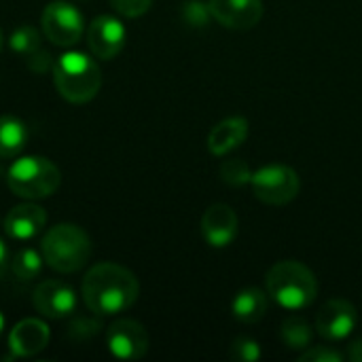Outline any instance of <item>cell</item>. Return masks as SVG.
Returning <instances> with one entry per match:
<instances>
[{
  "label": "cell",
  "mask_w": 362,
  "mask_h": 362,
  "mask_svg": "<svg viewBox=\"0 0 362 362\" xmlns=\"http://www.w3.org/2000/svg\"><path fill=\"white\" fill-rule=\"evenodd\" d=\"M83 301L98 316H115L129 310L140 295L138 278L123 265L98 263L83 278Z\"/></svg>",
  "instance_id": "obj_1"
},
{
  "label": "cell",
  "mask_w": 362,
  "mask_h": 362,
  "mask_svg": "<svg viewBox=\"0 0 362 362\" xmlns=\"http://www.w3.org/2000/svg\"><path fill=\"white\" fill-rule=\"evenodd\" d=\"M267 295L288 312H301L316 301L318 282L310 267L299 261L276 263L265 278Z\"/></svg>",
  "instance_id": "obj_2"
},
{
  "label": "cell",
  "mask_w": 362,
  "mask_h": 362,
  "mask_svg": "<svg viewBox=\"0 0 362 362\" xmlns=\"http://www.w3.org/2000/svg\"><path fill=\"white\" fill-rule=\"evenodd\" d=\"M53 83L66 102L85 104L98 95L102 87V70L91 55L68 51L53 64Z\"/></svg>",
  "instance_id": "obj_3"
},
{
  "label": "cell",
  "mask_w": 362,
  "mask_h": 362,
  "mask_svg": "<svg viewBox=\"0 0 362 362\" xmlns=\"http://www.w3.org/2000/svg\"><path fill=\"white\" fill-rule=\"evenodd\" d=\"M40 252L51 269L59 274H74L87 265L91 257V240L81 227L62 223L45 233Z\"/></svg>",
  "instance_id": "obj_4"
},
{
  "label": "cell",
  "mask_w": 362,
  "mask_h": 362,
  "mask_svg": "<svg viewBox=\"0 0 362 362\" xmlns=\"http://www.w3.org/2000/svg\"><path fill=\"white\" fill-rule=\"evenodd\" d=\"M62 174L57 165L40 155L19 157L6 172L8 189L23 199H45L57 191Z\"/></svg>",
  "instance_id": "obj_5"
},
{
  "label": "cell",
  "mask_w": 362,
  "mask_h": 362,
  "mask_svg": "<svg viewBox=\"0 0 362 362\" xmlns=\"http://www.w3.org/2000/svg\"><path fill=\"white\" fill-rule=\"evenodd\" d=\"M250 187L259 202L267 206H286L299 195L301 180L293 168L274 163L252 172Z\"/></svg>",
  "instance_id": "obj_6"
},
{
  "label": "cell",
  "mask_w": 362,
  "mask_h": 362,
  "mask_svg": "<svg viewBox=\"0 0 362 362\" xmlns=\"http://www.w3.org/2000/svg\"><path fill=\"white\" fill-rule=\"evenodd\" d=\"M40 25L47 40H51L57 47H72L83 36L85 19L74 4L55 0L45 6L40 15Z\"/></svg>",
  "instance_id": "obj_7"
},
{
  "label": "cell",
  "mask_w": 362,
  "mask_h": 362,
  "mask_svg": "<svg viewBox=\"0 0 362 362\" xmlns=\"http://www.w3.org/2000/svg\"><path fill=\"white\" fill-rule=\"evenodd\" d=\"M106 346L115 358L121 361H140L146 356L151 339L146 329L136 320H117L106 331Z\"/></svg>",
  "instance_id": "obj_8"
},
{
  "label": "cell",
  "mask_w": 362,
  "mask_h": 362,
  "mask_svg": "<svg viewBox=\"0 0 362 362\" xmlns=\"http://www.w3.org/2000/svg\"><path fill=\"white\" fill-rule=\"evenodd\" d=\"M358 327V312L346 299H331L316 316V331L322 339L337 344L348 339Z\"/></svg>",
  "instance_id": "obj_9"
},
{
  "label": "cell",
  "mask_w": 362,
  "mask_h": 362,
  "mask_svg": "<svg viewBox=\"0 0 362 362\" xmlns=\"http://www.w3.org/2000/svg\"><path fill=\"white\" fill-rule=\"evenodd\" d=\"M125 40H127L125 25L112 15H100L87 28V45L91 53L100 59L117 57L123 51Z\"/></svg>",
  "instance_id": "obj_10"
},
{
  "label": "cell",
  "mask_w": 362,
  "mask_h": 362,
  "mask_svg": "<svg viewBox=\"0 0 362 362\" xmlns=\"http://www.w3.org/2000/svg\"><path fill=\"white\" fill-rule=\"evenodd\" d=\"M32 303L36 312L51 320H62L76 310V295L72 286L59 280H45L34 288Z\"/></svg>",
  "instance_id": "obj_11"
},
{
  "label": "cell",
  "mask_w": 362,
  "mask_h": 362,
  "mask_svg": "<svg viewBox=\"0 0 362 362\" xmlns=\"http://www.w3.org/2000/svg\"><path fill=\"white\" fill-rule=\"evenodd\" d=\"M240 231L238 214L227 204L210 206L202 216V235L212 248H227L235 242Z\"/></svg>",
  "instance_id": "obj_12"
},
{
  "label": "cell",
  "mask_w": 362,
  "mask_h": 362,
  "mask_svg": "<svg viewBox=\"0 0 362 362\" xmlns=\"http://www.w3.org/2000/svg\"><path fill=\"white\" fill-rule=\"evenodd\" d=\"M212 17L229 30H250L263 17V0H210Z\"/></svg>",
  "instance_id": "obj_13"
},
{
  "label": "cell",
  "mask_w": 362,
  "mask_h": 362,
  "mask_svg": "<svg viewBox=\"0 0 362 362\" xmlns=\"http://www.w3.org/2000/svg\"><path fill=\"white\" fill-rule=\"evenodd\" d=\"M49 339H51V333L42 320L25 318L13 327L8 335V348L13 356L28 358V356H36L38 352H42L49 346Z\"/></svg>",
  "instance_id": "obj_14"
},
{
  "label": "cell",
  "mask_w": 362,
  "mask_h": 362,
  "mask_svg": "<svg viewBox=\"0 0 362 362\" xmlns=\"http://www.w3.org/2000/svg\"><path fill=\"white\" fill-rule=\"evenodd\" d=\"M47 223V212L36 206V204H21L11 208V212L4 218V233L11 240L17 242H28L32 238H36Z\"/></svg>",
  "instance_id": "obj_15"
},
{
  "label": "cell",
  "mask_w": 362,
  "mask_h": 362,
  "mask_svg": "<svg viewBox=\"0 0 362 362\" xmlns=\"http://www.w3.org/2000/svg\"><path fill=\"white\" fill-rule=\"evenodd\" d=\"M248 138V121L244 117H229L218 121L208 134V151L214 157L229 155Z\"/></svg>",
  "instance_id": "obj_16"
},
{
  "label": "cell",
  "mask_w": 362,
  "mask_h": 362,
  "mask_svg": "<svg viewBox=\"0 0 362 362\" xmlns=\"http://www.w3.org/2000/svg\"><path fill=\"white\" fill-rule=\"evenodd\" d=\"M269 308V299L261 288H244L231 301V314L238 322L255 325L259 322Z\"/></svg>",
  "instance_id": "obj_17"
},
{
  "label": "cell",
  "mask_w": 362,
  "mask_h": 362,
  "mask_svg": "<svg viewBox=\"0 0 362 362\" xmlns=\"http://www.w3.org/2000/svg\"><path fill=\"white\" fill-rule=\"evenodd\" d=\"M30 138L28 125L13 117V115H2L0 117V159H11L17 157Z\"/></svg>",
  "instance_id": "obj_18"
},
{
  "label": "cell",
  "mask_w": 362,
  "mask_h": 362,
  "mask_svg": "<svg viewBox=\"0 0 362 362\" xmlns=\"http://www.w3.org/2000/svg\"><path fill=\"white\" fill-rule=\"evenodd\" d=\"M280 339L288 350H305L312 346V327L303 318H286L280 327Z\"/></svg>",
  "instance_id": "obj_19"
},
{
  "label": "cell",
  "mask_w": 362,
  "mask_h": 362,
  "mask_svg": "<svg viewBox=\"0 0 362 362\" xmlns=\"http://www.w3.org/2000/svg\"><path fill=\"white\" fill-rule=\"evenodd\" d=\"M42 263H45L42 252H38V250H34V248H28V246L15 250V255L11 257L13 274H15V278H19V280H23V282L38 278L40 272H42Z\"/></svg>",
  "instance_id": "obj_20"
},
{
  "label": "cell",
  "mask_w": 362,
  "mask_h": 362,
  "mask_svg": "<svg viewBox=\"0 0 362 362\" xmlns=\"http://www.w3.org/2000/svg\"><path fill=\"white\" fill-rule=\"evenodd\" d=\"M8 47L28 59L30 55H34L36 51H40V34H38V30L32 28V25H21V28H17V30L11 34Z\"/></svg>",
  "instance_id": "obj_21"
},
{
  "label": "cell",
  "mask_w": 362,
  "mask_h": 362,
  "mask_svg": "<svg viewBox=\"0 0 362 362\" xmlns=\"http://www.w3.org/2000/svg\"><path fill=\"white\" fill-rule=\"evenodd\" d=\"M221 174H223V180L229 182V185H233V187L246 185L252 178V172H250L248 163L242 161V159H227L221 165Z\"/></svg>",
  "instance_id": "obj_22"
},
{
  "label": "cell",
  "mask_w": 362,
  "mask_h": 362,
  "mask_svg": "<svg viewBox=\"0 0 362 362\" xmlns=\"http://www.w3.org/2000/svg\"><path fill=\"white\" fill-rule=\"evenodd\" d=\"M263 356L261 346L250 337H238L231 346V358L238 362H257Z\"/></svg>",
  "instance_id": "obj_23"
},
{
  "label": "cell",
  "mask_w": 362,
  "mask_h": 362,
  "mask_svg": "<svg viewBox=\"0 0 362 362\" xmlns=\"http://www.w3.org/2000/svg\"><path fill=\"white\" fill-rule=\"evenodd\" d=\"M344 358L346 354L333 346H310L299 354V362H341Z\"/></svg>",
  "instance_id": "obj_24"
},
{
  "label": "cell",
  "mask_w": 362,
  "mask_h": 362,
  "mask_svg": "<svg viewBox=\"0 0 362 362\" xmlns=\"http://www.w3.org/2000/svg\"><path fill=\"white\" fill-rule=\"evenodd\" d=\"M210 17H212L210 6L204 4V2H199V0H189L182 6V19L189 25H193V28H204Z\"/></svg>",
  "instance_id": "obj_25"
},
{
  "label": "cell",
  "mask_w": 362,
  "mask_h": 362,
  "mask_svg": "<svg viewBox=\"0 0 362 362\" xmlns=\"http://www.w3.org/2000/svg\"><path fill=\"white\" fill-rule=\"evenodd\" d=\"M110 4L123 17H140L151 8L153 0H110Z\"/></svg>",
  "instance_id": "obj_26"
},
{
  "label": "cell",
  "mask_w": 362,
  "mask_h": 362,
  "mask_svg": "<svg viewBox=\"0 0 362 362\" xmlns=\"http://www.w3.org/2000/svg\"><path fill=\"white\" fill-rule=\"evenodd\" d=\"M346 358H350L352 362H362V339H356L354 344H350Z\"/></svg>",
  "instance_id": "obj_27"
},
{
  "label": "cell",
  "mask_w": 362,
  "mask_h": 362,
  "mask_svg": "<svg viewBox=\"0 0 362 362\" xmlns=\"http://www.w3.org/2000/svg\"><path fill=\"white\" fill-rule=\"evenodd\" d=\"M8 261H11V257H8V248H6V244L0 240V278L4 276V272H6V265H8Z\"/></svg>",
  "instance_id": "obj_28"
},
{
  "label": "cell",
  "mask_w": 362,
  "mask_h": 362,
  "mask_svg": "<svg viewBox=\"0 0 362 362\" xmlns=\"http://www.w3.org/2000/svg\"><path fill=\"white\" fill-rule=\"evenodd\" d=\"M2 329H4V318H2V314H0V335H2Z\"/></svg>",
  "instance_id": "obj_29"
},
{
  "label": "cell",
  "mask_w": 362,
  "mask_h": 362,
  "mask_svg": "<svg viewBox=\"0 0 362 362\" xmlns=\"http://www.w3.org/2000/svg\"><path fill=\"white\" fill-rule=\"evenodd\" d=\"M0 51H2V32H0Z\"/></svg>",
  "instance_id": "obj_30"
}]
</instances>
